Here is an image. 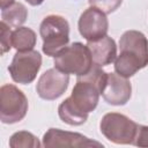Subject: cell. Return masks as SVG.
I'll use <instances>...</instances> for the list:
<instances>
[{"instance_id": "cell-1", "label": "cell", "mask_w": 148, "mask_h": 148, "mask_svg": "<svg viewBox=\"0 0 148 148\" xmlns=\"http://www.w3.org/2000/svg\"><path fill=\"white\" fill-rule=\"evenodd\" d=\"M119 49L113 65L117 74L128 79L148 65V39L141 31H125L119 39Z\"/></svg>"}, {"instance_id": "cell-2", "label": "cell", "mask_w": 148, "mask_h": 148, "mask_svg": "<svg viewBox=\"0 0 148 148\" xmlns=\"http://www.w3.org/2000/svg\"><path fill=\"white\" fill-rule=\"evenodd\" d=\"M108 79V73L102 69V67L92 66V68L84 75L77 76L76 83L68 97L72 104L82 112H92L99 101L105 83Z\"/></svg>"}, {"instance_id": "cell-3", "label": "cell", "mask_w": 148, "mask_h": 148, "mask_svg": "<svg viewBox=\"0 0 148 148\" xmlns=\"http://www.w3.org/2000/svg\"><path fill=\"white\" fill-rule=\"evenodd\" d=\"M39 35L43 39V52L54 57L69 43V23L61 15H47L39 25Z\"/></svg>"}, {"instance_id": "cell-4", "label": "cell", "mask_w": 148, "mask_h": 148, "mask_svg": "<svg viewBox=\"0 0 148 148\" xmlns=\"http://www.w3.org/2000/svg\"><path fill=\"white\" fill-rule=\"evenodd\" d=\"M53 64L59 71L76 76L87 74L94 66L89 47L80 42L64 47L54 56Z\"/></svg>"}, {"instance_id": "cell-5", "label": "cell", "mask_w": 148, "mask_h": 148, "mask_svg": "<svg viewBox=\"0 0 148 148\" xmlns=\"http://www.w3.org/2000/svg\"><path fill=\"white\" fill-rule=\"evenodd\" d=\"M139 124L118 112L105 113L99 121L101 133L117 145H133Z\"/></svg>"}, {"instance_id": "cell-6", "label": "cell", "mask_w": 148, "mask_h": 148, "mask_svg": "<svg viewBox=\"0 0 148 148\" xmlns=\"http://www.w3.org/2000/svg\"><path fill=\"white\" fill-rule=\"evenodd\" d=\"M28 98L14 84H3L0 88V119L3 124H16L28 112Z\"/></svg>"}, {"instance_id": "cell-7", "label": "cell", "mask_w": 148, "mask_h": 148, "mask_svg": "<svg viewBox=\"0 0 148 148\" xmlns=\"http://www.w3.org/2000/svg\"><path fill=\"white\" fill-rule=\"evenodd\" d=\"M42 67V56L38 51H16L8 72L14 82L21 84L31 83Z\"/></svg>"}, {"instance_id": "cell-8", "label": "cell", "mask_w": 148, "mask_h": 148, "mask_svg": "<svg viewBox=\"0 0 148 148\" xmlns=\"http://www.w3.org/2000/svg\"><path fill=\"white\" fill-rule=\"evenodd\" d=\"M77 28L80 35L88 42L99 39L106 36L109 30L106 14L96 7L90 6L80 15Z\"/></svg>"}, {"instance_id": "cell-9", "label": "cell", "mask_w": 148, "mask_h": 148, "mask_svg": "<svg viewBox=\"0 0 148 148\" xmlns=\"http://www.w3.org/2000/svg\"><path fill=\"white\" fill-rule=\"evenodd\" d=\"M69 84V74L50 68L45 71L38 79L36 91L38 96L45 101H54L64 95Z\"/></svg>"}, {"instance_id": "cell-10", "label": "cell", "mask_w": 148, "mask_h": 148, "mask_svg": "<svg viewBox=\"0 0 148 148\" xmlns=\"http://www.w3.org/2000/svg\"><path fill=\"white\" fill-rule=\"evenodd\" d=\"M43 147H104L103 143L89 139L88 136L76 133L64 131L60 128H49L43 135Z\"/></svg>"}, {"instance_id": "cell-11", "label": "cell", "mask_w": 148, "mask_h": 148, "mask_svg": "<svg viewBox=\"0 0 148 148\" xmlns=\"http://www.w3.org/2000/svg\"><path fill=\"white\" fill-rule=\"evenodd\" d=\"M102 96L108 104L117 106L125 105L132 96V84L127 77H124L116 72L108 73Z\"/></svg>"}, {"instance_id": "cell-12", "label": "cell", "mask_w": 148, "mask_h": 148, "mask_svg": "<svg viewBox=\"0 0 148 148\" xmlns=\"http://www.w3.org/2000/svg\"><path fill=\"white\" fill-rule=\"evenodd\" d=\"M90 50L92 64L97 67L108 66L113 62L117 58V45L113 38L110 36H104L99 39L91 40L87 43Z\"/></svg>"}, {"instance_id": "cell-13", "label": "cell", "mask_w": 148, "mask_h": 148, "mask_svg": "<svg viewBox=\"0 0 148 148\" xmlns=\"http://www.w3.org/2000/svg\"><path fill=\"white\" fill-rule=\"evenodd\" d=\"M58 114H59V118L64 123H66L71 126H80V125L84 124L88 119V113L82 112L79 109H76L72 104V102L69 101L68 97L59 104Z\"/></svg>"}, {"instance_id": "cell-14", "label": "cell", "mask_w": 148, "mask_h": 148, "mask_svg": "<svg viewBox=\"0 0 148 148\" xmlns=\"http://www.w3.org/2000/svg\"><path fill=\"white\" fill-rule=\"evenodd\" d=\"M36 42V32L28 27H18L12 31V46L16 51L34 50Z\"/></svg>"}, {"instance_id": "cell-15", "label": "cell", "mask_w": 148, "mask_h": 148, "mask_svg": "<svg viewBox=\"0 0 148 148\" xmlns=\"http://www.w3.org/2000/svg\"><path fill=\"white\" fill-rule=\"evenodd\" d=\"M28 17V9L21 2H14L10 6L1 9V21L6 22L9 27H21Z\"/></svg>"}, {"instance_id": "cell-16", "label": "cell", "mask_w": 148, "mask_h": 148, "mask_svg": "<svg viewBox=\"0 0 148 148\" xmlns=\"http://www.w3.org/2000/svg\"><path fill=\"white\" fill-rule=\"evenodd\" d=\"M43 146L38 138L28 131H18L15 132L9 138V147L10 148H39Z\"/></svg>"}, {"instance_id": "cell-17", "label": "cell", "mask_w": 148, "mask_h": 148, "mask_svg": "<svg viewBox=\"0 0 148 148\" xmlns=\"http://www.w3.org/2000/svg\"><path fill=\"white\" fill-rule=\"evenodd\" d=\"M121 3H123V0H89L90 6L101 9L105 14H111L116 12Z\"/></svg>"}, {"instance_id": "cell-18", "label": "cell", "mask_w": 148, "mask_h": 148, "mask_svg": "<svg viewBox=\"0 0 148 148\" xmlns=\"http://www.w3.org/2000/svg\"><path fill=\"white\" fill-rule=\"evenodd\" d=\"M0 27H1V54H5L13 47L12 46V30H10V27L3 21H1Z\"/></svg>"}, {"instance_id": "cell-19", "label": "cell", "mask_w": 148, "mask_h": 148, "mask_svg": "<svg viewBox=\"0 0 148 148\" xmlns=\"http://www.w3.org/2000/svg\"><path fill=\"white\" fill-rule=\"evenodd\" d=\"M133 145L136 147H148V126L139 125Z\"/></svg>"}, {"instance_id": "cell-20", "label": "cell", "mask_w": 148, "mask_h": 148, "mask_svg": "<svg viewBox=\"0 0 148 148\" xmlns=\"http://www.w3.org/2000/svg\"><path fill=\"white\" fill-rule=\"evenodd\" d=\"M14 2H15V0H0V7H1V9H3Z\"/></svg>"}, {"instance_id": "cell-21", "label": "cell", "mask_w": 148, "mask_h": 148, "mask_svg": "<svg viewBox=\"0 0 148 148\" xmlns=\"http://www.w3.org/2000/svg\"><path fill=\"white\" fill-rule=\"evenodd\" d=\"M25 1L31 6H39L44 2V0H25Z\"/></svg>"}]
</instances>
